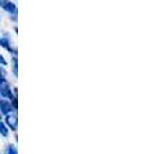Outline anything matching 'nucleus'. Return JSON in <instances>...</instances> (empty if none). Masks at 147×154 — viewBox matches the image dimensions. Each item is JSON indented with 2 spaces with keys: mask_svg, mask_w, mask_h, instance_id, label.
I'll list each match as a JSON object with an SVG mask.
<instances>
[{
  "mask_svg": "<svg viewBox=\"0 0 147 154\" xmlns=\"http://www.w3.org/2000/svg\"><path fill=\"white\" fill-rule=\"evenodd\" d=\"M0 110H2L3 114H11V112L13 110L12 104L8 102L5 99H2L0 100Z\"/></svg>",
  "mask_w": 147,
  "mask_h": 154,
  "instance_id": "f03ea898",
  "label": "nucleus"
},
{
  "mask_svg": "<svg viewBox=\"0 0 147 154\" xmlns=\"http://www.w3.org/2000/svg\"><path fill=\"white\" fill-rule=\"evenodd\" d=\"M0 64H2V66H4V67L7 66V60H5V58H4L2 54H0Z\"/></svg>",
  "mask_w": 147,
  "mask_h": 154,
  "instance_id": "6e6552de",
  "label": "nucleus"
},
{
  "mask_svg": "<svg viewBox=\"0 0 147 154\" xmlns=\"http://www.w3.org/2000/svg\"><path fill=\"white\" fill-rule=\"evenodd\" d=\"M5 121H7V123H8V126L11 127L13 131H16V130H17V126H18L17 116H14V114H7Z\"/></svg>",
  "mask_w": 147,
  "mask_h": 154,
  "instance_id": "7ed1b4c3",
  "label": "nucleus"
},
{
  "mask_svg": "<svg viewBox=\"0 0 147 154\" xmlns=\"http://www.w3.org/2000/svg\"><path fill=\"white\" fill-rule=\"evenodd\" d=\"M0 8H3L8 13L17 16V5L14 3H12L11 0H0Z\"/></svg>",
  "mask_w": 147,
  "mask_h": 154,
  "instance_id": "f257e3e1",
  "label": "nucleus"
},
{
  "mask_svg": "<svg viewBox=\"0 0 147 154\" xmlns=\"http://www.w3.org/2000/svg\"><path fill=\"white\" fill-rule=\"evenodd\" d=\"M0 121H2V114H0Z\"/></svg>",
  "mask_w": 147,
  "mask_h": 154,
  "instance_id": "9d476101",
  "label": "nucleus"
},
{
  "mask_svg": "<svg viewBox=\"0 0 147 154\" xmlns=\"http://www.w3.org/2000/svg\"><path fill=\"white\" fill-rule=\"evenodd\" d=\"M5 154H17V148L14 145H8Z\"/></svg>",
  "mask_w": 147,
  "mask_h": 154,
  "instance_id": "0eeeda50",
  "label": "nucleus"
},
{
  "mask_svg": "<svg viewBox=\"0 0 147 154\" xmlns=\"http://www.w3.org/2000/svg\"><path fill=\"white\" fill-rule=\"evenodd\" d=\"M0 77H2V79H5L7 77V72L4 68H0Z\"/></svg>",
  "mask_w": 147,
  "mask_h": 154,
  "instance_id": "1a4fd4ad",
  "label": "nucleus"
},
{
  "mask_svg": "<svg viewBox=\"0 0 147 154\" xmlns=\"http://www.w3.org/2000/svg\"><path fill=\"white\" fill-rule=\"evenodd\" d=\"M0 46L5 48L7 50H9L11 53H14V55H17V50L16 49H12V48H11V42H9L8 38H5V37L0 38Z\"/></svg>",
  "mask_w": 147,
  "mask_h": 154,
  "instance_id": "20e7f679",
  "label": "nucleus"
},
{
  "mask_svg": "<svg viewBox=\"0 0 147 154\" xmlns=\"http://www.w3.org/2000/svg\"><path fill=\"white\" fill-rule=\"evenodd\" d=\"M12 62H13V72L14 76H18V62H17V57H12Z\"/></svg>",
  "mask_w": 147,
  "mask_h": 154,
  "instance_id": "39448f33",
  "label": "nucleus"
},
{
  "mask_svg": "<svg viewBox=\"0 0 147 154\" xmlns=\"http://www.w3.org/2000/svg\"><path fill=\"white\" fill-rule=\"evenodd\" d=\"M8 128L5 126V123H3L2 121H0V134L3 135V136H8Z\"/></svg>",
  "mask_w": 147,
  "mask_h": 154,
  "instance_id": "423d86ee",
  "label": "nucleus"
}]
</instances>
